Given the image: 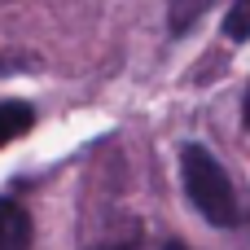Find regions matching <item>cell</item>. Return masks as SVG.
Listing matches in <instances>:
<instances>
[{
  "mask_svg": "<svg viewBox=\"0 0 250 250\" xmlns=\"http://www.w3.org/2000/svg\"><path fill=\"white\" fill-rule=\"evenodd\" d=\"M215 0H167V31L180 40L193 31V22H202V13L211 9Z\"/></svg>",
  "mask_w": 250,
  "mask_h": 250,
  "instance_id": "277c9868",
  "label": "cell"
},
{
  "mask_svg": "<svg viewBox=\"0 0 250 250\" xmlns=\"http://www.w3.org/2000/svg\"><path fill=\"white\" fill-rule=\"evenodd\" d=\"M0 70H9V66H4V62H0Z\"/></svg>",
  "mask_w": 250,
  "mask_h": 250,
  "instance_id": "9c48e42d",
  "label": "cell"
},
{
  "mask_svg": "<svg viewBox=\"0 0 250 250\" xmlns=\"http://www.w3.org/2000/svg\"><path fill=\"white\" fill-rule=\"evenodd\" d=\"M242 119H246V127H250V88H246V101H242Z\"/></svg>",
  "mask_w": 250,
  "mask_h": 250,
  "instance_id": "52a82bcc",
  "label": "cell"
},
{
  "mask_svg": "<svg viewBox=\"0 0 250 250\" xmlns=\"http://www.w3.org/2000/svg\"><path fill=\"white\" fill-rule=\"evenodd\" d=\"M35 123V110L26 101H0V149L13 145L18 136H26Z\"/></svg>",
  "mask_w": 250,
  "mask_h": 250,
  "instance_id": "3957f363",
  "label": "cell"
},
{
  "mask_svg": "<svg viewBox=\"0 0 250 250\" xmlns=\"http://www.w3.org/2000/svg\"><path fill=\"white\" fill-rule=\"evenodd\" d=\"M136 246H141V233H132V237H123L114 246H97V250H136Z\"/></svg>",
  "mask_w": 250,
  "mask_h": 250,
  "instance_id": "8992f818",
  "label": "cell"
},
{
  "mask_svg": "<svg viewBox=\"0 0 250 250\" xmlns=\"http://www.w3.org/2000/svg\"><path fill=\"white\" fill-rule=\"evenodd\" d=\"M180 176H185V193L193 202V211L215 224V229H233L242 220L237 211V189L229 180V171L220 167V158L207 145H185L180 149Z\"/></svg>",
  "mask_w": 250,
  "mask_h": 250,
  "instance_id": "6da1fadb",
  "label": "cell"
},
{
  "mask_svg": "<svg viewBox=\"0 0 250 250\" xmlns=\"http://www.w3.org/2000/svg\"><path fill=\"white\" fill-rule=\"evenodd\" d=\"M31 237L35 229H31L26 207L13 198H0V250H31Z\"/></svg>",
  "mask_w": 250,
  "mask_h": 250,
  "instance_id": "7a4b0ae2",
  "label": "cell"
},
{
  "mask_svg": "<svg viewBox=\"0 0 250 250\" xmlns=\"http://www.w3.org/2000/svg\"><path fill=\"white\" fill-rule=\"evenodd\" d=\"M224 40H233V44L250 40V0H233L229 18H224Z\"/></svg>",
  "mask_w": 250,
  "mask_h": 250,
  "instance_id": "5b68a950",
  "label": "cell"
},
{
  "mask_svg": "<svg viewBox=\"0 0 250 250\" xmlns=\"http://www.w3.org/2000/svg\"><path fill=\"white\" fill-rule=\"evenodd\" d=\"M163 250H189V246H180V242H167V246H163Z\"/></svg>",
  "mask_w": 250,
  "mask_h": 250,
  "instance_id": "ba28073f",
  "label": "cell"
}]
</instances>
